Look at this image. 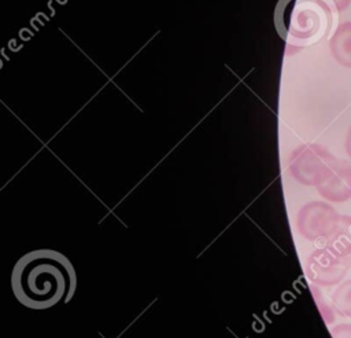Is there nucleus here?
I'll return each mask as SVG.
<instances>
[{
	"label": "nucleus",
	"mask_w": 351,
	"mask_h": 338,
	"mask_svg": "<svg viewBox=\"0 0 351 338\" xmlns=\"http://www.w3.org/2000/svg\"><path fill=\"white\" fill-rule=\"evenodd\" d=\"M77 275L70 260L52 249L33 250L22 256L11 273L16 300L30 309H48L75 291Z\"/></svg>",
	"instance_id": "obj_1"
},
{
	"label": "nucleus",
	"mask_w": 351,
	"mask_h": 338,
	"mask_svg": "<svg viewBox=\"0 0 351 338\" xmlns=\"http://www.w3.org/2000/svg\"><path fill=\"white\" fill-rule=\"evenodd\" d=\"M335 155L319 144H307L298 148L292 159V173L303 184L321 185L337 165Z\"/></svg>",
	"instance_id": "obj_2"
},
{
	"label": "nucleus",
	"mask_w": 351,
	"mask_h": 338,
	"mask_svg": "<svg viewBox=\"0 0 351 338\" xmlns=\"http://www.w3.org/2000/svg\"><path fill=\"white\" fill-rule=\"evenodd\" d=\"M340 214L326 202L315 201L304 205L299 213V229L311 240L328 239L339 223Z\"/></svg>",
	"instance_id": "obj_3"
},
{
	"label": "nucleus",
	"mask_w": 351,
	"mask_h": 338,
	"mask_svg": "<svg viewBox=\"0 0 351 338\" xmlns=\"http://www.w3.org/2000/svg\"><path fill=\"white\" fill-rule=\"evenodd\" d=\"M351 267L348 257H340L328 249H317L307 261L308 278L319 286L340 283Z\"/></svg>",
	"instance_id": "obj_4"
},
{
	"label": "nucleus",
	"mask_w": 351,
	"mask_h": 338,
	"mask_svg": "<svg viewBox=\"0 0 351 338\" xmlns=\"http://www.w3.org/2000/svg\"><path fill=\"white\" fill-rule=\"evenodd\" d=\"M318 192L330 202L351 199V161L340 159L329 179L318 185Z\"/></svg>",
	"instance_id": "obj_5"
},
{
	"label": "nucleus",
	"mask_w": 351,
	"mask_h": 338,
	"mask_svg": "<svg viewBox=\"0 0 351 338\" xmlns=\"http://www.w3.org/2000/svg\"><path fill=\"white\" fill-rule=\"evenodd\" d=\"M329 48L340 66L351 69V21L337 26L329 41Z\"/></svg>",
	"instance_id": "obj_6"
},
{
	"label": "nucleus",
	"mask_w": 351,
	"mask_h": 338,
	"mask_svg": "<svg viewBox=\"0 0 351 338\" xmlns=\"http://www.w3.org/2000/svg\"><path fill=\"white\" fill-rule=\"evenodd\" d=\"M326 249L340 257L351 256V216L340 214L335 231L328 236Z\"/></svg>",
	"instance_id": "obj_7"
},
{
	"label": "nucleus",
	"mask_w": 351,
	"mask_h": 338,
	"mask_svg": "<svg viewBox=\"0 0 351 338\" xmlns=\"http://www.w3.org/2000/svg\"><path fill=\"white\" fill-rule=\"evenodd\" d=\"M333 309L346 317H351V279L340 283L332 295Z\"/></svg>",
	"instance_id": "obj_8"
},
{
	"label": "nucleus",
	"mask_w": 351,
	"mask_h": 338,
	"mask_svg": "<svg viewBox=\"0 0 351 338\" xmlns=\"http://www.w3.org/2000/svg\"><path fill=\"white\" fill-rule=\"evenodd\" d=\"M333 338H351V323H340L330 330Z\"/></svg>",
	"instance_id": "obj_9"
},
{
	"label": "nucleus",
	"mask_w": 351,
	"mask_h": 338,
	"mask_svg": "<svg viewBox=\"0 0 351 338\" xmlns=\"http://www.w3.org/2000/svg\"><path fill=\"white\" fill-rule=\"evenodd\" d=\"M332 1H333L335 8H336L337 11H344V10H347V8L350 7V4H351V0H332Z\"/></svg>",
	"instance_id": "obj_10"
},
{
	"label": "nucleus",
	"mask_w": 351,
	"mask_h": 338,
	"mask_svg": "<svg viewBox=\"0 0 351 338\" xmlns=\"http://www.w3.org/2000/svg\"><path fill=\"white\" fill-rule=\"evenodd\" d=\"M344 147H346V153H347V155L351 158V125H350L348 132H347V136H346Z\"/></svg>",
	"instance_id": "obj_11"
}]
</instances>
